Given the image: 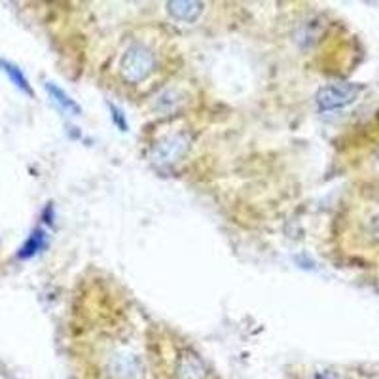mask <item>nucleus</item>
Segmentation results:
<instances>
[{
  "label": "nucleus",
  "mask_w": 379,
  "mask_h": 379,
  "mask_svg": "<svg viewBox=\"0 0 379 379\" xmlns=\"http://www.w3.org/2000/svg\"><path fill=\"white\" fill-rule=\"evenodd\" d=\"M0 70L10 78V82L14 85H16L17 90L23 91V93H27L28 97L34 95L33 87H31V84H28V78L25 76V73H23L21 68L17 67V65H14L11 61H6V59H0Z\"/></svg>",
  "instance_id": "6e6552de"
},
{
  "label": "nucleus",
  "mask_w": 379,
  "mask_h": 379,
  "mask_svg": "<svg viewBox=\"0 0 379 379\" xmlns=\"http://www.w3.org/2000/svg\"><path fill=\"white\" fill-rule=\"evenodd\" d=\"M188 148H190V139L184 133H175L161 139L154 146L152 158L158 164H175L188 152Z\"/></svg>",
  "instance_id": "423d86ee"
},
{
  "label": "nucleus",
  "mask_w": 379,
  "mask_h": 379,
  "mask_svg": "<svg viewBox=\"0 0 379 379\" xmlns=\"http://www.w3.org/2000/svg\"><path fill=\"white\" fill-rule=\"evenodd\" d=\"M167 10L178 21L193 23L201 16L203 4L201 2H167Z\"/></svg>",
  "instance_id": "0eeeda50"
},
{
  "label": "nucleus",
  "mask_w": 379,
  "mask_h": 379,
  "mask_svg": "<svg viewBox=\"0 0 379 379\" xmlns=\"http://www.w3.org/2000/svg\"><path fill=\"white\" fill-rule=\"evenodd\" d=\"M358 95V87L353 84H332L321 87L317 93V105L321 110H338L351 105Z\"/></svg>",
  "instance_id": "39448f33"
},
{
  "label": "nucleus",
  "mask_w": 379,
  "mask_h": 379,
  "mask_svg": "<svg viewBox=\"0 0 379 379\" xmlns=\"http://www.w3.org/2000/svg\"><path fill=\"white\" fill-rule=\"evenodd\" d=\"M158 70V53L144 42H133L125 48L118 61V74L125 84L139 85Z\"/></svg>",
  "instance_id": "7ed1b4c3"
},
{
  "label": "nucleus",
  "mask_w": 379,
  "mask_h": 379,
  "mask_svg": "<svg viewBox=\"0 0 379 379\" xmlns=\"http://www.w3.org/2000/svg\"><path fill=\"white\" fill-rule=\"evenodd\" d=\"M313 379H341V378L338 374H334V372H321V374H317Z\"/></svg>",
  "instance_id": "f8f14e48"
},
{
  "label": "nucleus",
  "mask_w": 379,
  "mask_h": 379,
  "mask_svg": "<svg viewBox=\"0 0 379 379\" xmlns=\"http://www.w3.org/2000/svg\"><path fill=\"white\" fill-rule=\"evenodd\" d=\"M110 110H112V118H114V122L118 124L119 129H122V131L127 129V122H125V118H124V114H122V110H118V108L112 107V105H110Z\"/></svg>",
  "instance_id": "9b49d317"
},
{
  "label": "nucleus",
  "mask_w": 379,
  "mask_h": 379,
  "mask_svg": "<svg viewBox=\"0 0 379 379\" xmlns=\"http://www.w3.org/2000/svg\"><path fill=\"white\" fill-rule=\"evenodd\" d=\"M336 241L349 260L379 272V182L347 198L336 222Z\"/></svg>",
  "instance_id": "f257e3e1"
},
{
  "label": "nucleus",
  "mask_w": 379,
  "mask_h": 379,
  "mask_svg": "<svg viewBox=\"0 0 379 379\" xmlns=\"http://www.w3.org/2000/svg\"><path fill=\"white\" fill-rule=\"evenodd\" d=\"M108 374L112 379H144L146 370L139 355L129 349H119L108 358Z\"/></svg>",
  "instance_id": "20e7f679"
},
{
  "label": "nucleus",
  "mask_w": 379,
  "mask_h": 379,
  "mask_svg": "<svg viewBox=\"0 0 379 379\" xmlns=\"http://www.w3.org/2000/svg\"><path fill=\"white\" fill-rule=\"evenodd\" d=\"M44 247H46V233L42 232V230H36V232H33V235L25 241V245L19 249L17 256L23 258V260H27V258H33L34 255H38Z\"/></svg>",
  "instance_id": "9d476101"
},
{
  "label": "nucleus",
  "mask_w": 379,
  "mask_h": 379,
  "mask_svg": "<svg viewBox=\"0 0 379 379\" xmlns=\"http://www.w3.org/2000/svg\"><path fill=\"white\" fill-rule=\"evenodd\" d=\"M152 361L165 379H210L209 366L193 347L178 340L173 332L158 329L150 332Z\"/></svg>",
  "instance_id": "f03ea898"
},
{
  "label": "nucleus",
  "mask_w": 379,
  "mask_h": 379,
  "mask_svg": "<svg viewBox=\"0 0 379 379\" xmlns=\"http://www.w3.org/2000/svg\"><path fill=\"white\" fill-rule=\"evenodd\" d=\"M46 91L50 93L51 101L55 102V105H59V107H61L63 110H67V112H70V114H80V112H82V108H80L78 105H76V102H74L73 99H70V97H68L67 93H65V91H63L61 87H59V85L48 82V84H46Z\"/></svg>",
  "instance_id": "1a4fd4ad"
}]
</instances>
